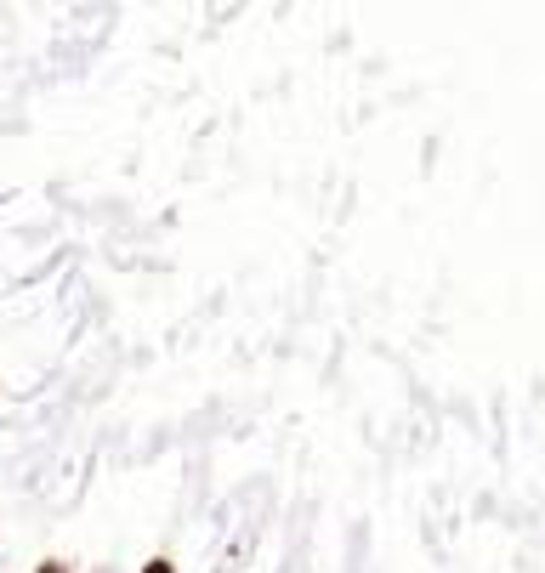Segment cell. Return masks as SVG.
<instances>
[{"instance_id": "2", "label": "cell", "mask_w": 545, "mask_h": 573, "mask_svg": "<svg viewBox=\"0 0 545 573\" xmlns=\"http://www.w3.org/2000/svg\"><path fill=\"white\" fill-rule=\"evenodd\" d=\"M40 573H63V568H57V562H46V568H40Z\"/></svg>"}, {"instance_id": "1", "label": "cell", "mask_w": 545, "mask_h": 573, "mask_svg": "<svg viewBox=\"0 0 545 573\" xmlns=\"http://www.w3.org/2000/svg\"><path fill=\"white\" fill-rule=\"evenodd\" d=\"M142 573H176V568H171V562H148Z\"/></svg>"}]
</instances>
